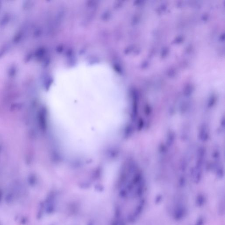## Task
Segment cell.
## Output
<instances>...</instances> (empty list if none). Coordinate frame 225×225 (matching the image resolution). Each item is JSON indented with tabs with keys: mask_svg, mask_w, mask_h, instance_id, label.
Wrapping results in <instances>:
<instances>
[{
	"mask_svg": "<svg viewBox=\"0 0 225 225\" xmlns=\"http://www.w3.org/2000/svg\"><path fill=\"white\" fill-rule=\"evenodd\" d=\"M174 141H175V135L173 133L171 132L168 136L167 139V143L168 146L170 147L171 146L173 143H174Z\"/></svg>",
	"mask_w": 225,
	"mask_h": 225,
	"instance_id": "obj_2",
	"label": "cell"
},
{
	"mask_svg": "<svg viewBox=\"0 0 225 225\" xmlns=\"http://www.w3.org/2000/svg\"><path fill=\"white\" fill-rule=\"evenodd\" d=\"M199 137L202 141H206L209 137V132L207 125L203 124L201 125L199 132Z\"/></svg>",
	"mask_w": 225,
	"mask_h": 225,
	"instance_id": "obj_1",
	"label": "cell"
}]
</instances>
